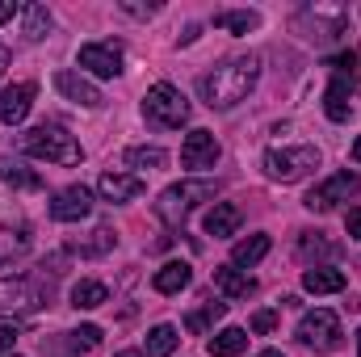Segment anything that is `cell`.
Masks as SVG:
<instances>
[{
	"label": "cell",
	"mask_w": 361,
	"mask_h": 357,
	"mask_svg": "<svg viewBox=\"0 0 361 357\" xmlns=\"http://www.w3.org/2000/svg\"><path fill=\"white\" fill-rule=\"evenodd\" d=\"M257 80H261V59L257 55H235V59L219 63L210 76H202L197 92L210 109H231L257 89Z\"/></svg>",
	"instance_id": "6da1fadb"
},
{
	"label": "cell",
	"mask_w": 361,
	"mask_h": 357,
	"mask_svg": "<svg viewBox=\"0 0 361 357\" xmlns=\"http://www.w3.org/2000/svg\"><path fill=\"white\" fill-rule=\"evenodd\" d=\"M17 147H21L25 156L51 160V164H80V160H85V147L76 143V135H68V131L55 126V122H42V126L25 131V135L17 139Z\"/></svg>",
	"instance_id": "7a4b0ae2"
},
{
	"label": "cell",
	"mask_w": 361,
	"mask_h": 357,
	"mask_svg": "<svg viewBox=\"0 0 361 357\" xmlns=\"http://www.w3.org/2000/svg\"><path fill=\"white\" fill-rule=\"evenodd\" d=\"M214 189H219L214 181H180V185H169V189L160 193V202H156V214H160L169 227H180L197 202L214 198Z\"/></svg>",
	"instance_id": "3957f363"
},
{
	"label": "cell",
	"mask_w": 361,
	"mask_h": 357,
	"mask_svg": "<svg viewBox=\"0 0 361 357\" xmlns=\"http://www.w3.org/2000/svg\"><path fill=\"white\" fill-rule=\"evenodd\" d=\"M143 114L152 126H164V131H177L189 122V101L180 97V89L173 85H152L143 97Z\"/></svg>",
	"instance_id": "277c9868"
},
{
	"label": "cell",
	"mask_w": 361,
	"mask_h": 357,
	"mask_svg": "<svg viewBox=\"0 0 361 357\" xmlns=\"http://www.w3.org/2000/svg\"><path fill=\"white\" fill-rule=\"evenodd\" d=\"M47 307V286L38 277H0V315H30Z\"/></svg>",
	"instance_id": "5b68a950"
},
{
	"label": "cell",
	"mask_w": 361,
	"mask_h": 357,
	"mask_svg": "<svg viewBox=\"0 0 361 357\" xmlns=\"http://www.w3.org/2000/svg\"><path fill=\"white\" fill-rule=\"evenodd\" d=\"M319 169V147H273L265 152V173L273 181H298Z\"/></svg>",
	"instance_id": "8992f818"
},
{
	"label": "cell",
	"mask_w": 361,
	"mask_h": 357,
	"mask_svg": "<svg viewBox=\"0 0 361 357\" xmlns=\"http://www.w3.org/2000/svg\"><path fill=\"white\" fill-rule=\"evenodd\" d=\"M298 341L302 345H311L315 353H332L336 345H341V320L332 315V311H307L302 320H298Z\"/></svg>",
	"instance_id": "52a82bcc"
},
{
	"label": "cell",
	"mask_w": 361,
	"mask_h": 357,
	"mask_svg": "<svg viewBox=\"0 0 361 357\" xmlns=\"http://www.w3.org/2000/svg\"><path fill=\"white\" fill-rule=\"evenodd\" d=\"M122 63H126V55H122V42H114V38H105V42H85V47H80V68L92 72V76H101V80L122 76Z\"/></svg>",
	"instance_id": "ba28073f"
},
{
	"label": "cell",
	"mask_w": 361,
	"mask_h": 357,
	"mask_svg": "<svg viewBox=\"0 0 361 357\" xmlns=\"http://www.w3.org/2000/svg\"><path fill=\"white\" fill-rule=\"evenodd\" d=\"M357 193H361L357 173H336V177H328L324 185H315V189L307 193V210H332L336 202H349V198H357Z\"/></svg>",
	"instance_id": "9c48e42d"
},
{
	"label": "cell",
	"mask_w": 361,
	"mask_h": 357,
	"mask_svg": "<svg viewBox=\"0 0 361 357\" xmlns=\"http://www.w3.org/2000/svg\"><path fill=\"white\" fill-rule=\"evenodd\" d=\"M89 214H92V189L89 185H68V189H59L55 202H51V219H55V223H80V219H89Z\"/></svg>",
	"instance_id": "30bf717a"
},
{
	"label": "cell",
	"mask_w": 361,
	"mask_h": 357,
	"mask_svg": "<svg viewBox=\"0 0 361 357\" xmlns=\"http://www.w3.org/2000/svg\"><path fill=\"white\" fill-rule=\"evenodd\" d=\"M219 160V139L210 131H189L180 143V164L185 169H214Z\"/></svg>",
	"instance_id": "8fae6325"
},
{
	"label": "cell",
	"mask_w": 361,
	"mask_h": 357,
	"mask_svg": "<svg viewBox=\"0 0 361 357\" xmlns=\"http://www.w3.org/2000/svg\"><path fill=\"white\" fill-rule=\"evenodd\" d=\"M34 85L25 80V85H8V89H0V122L4 126H21L25 122V114H30V105H34Z\"/></svg>",
	"instance_id": "7c38bea8"
},
{
	"label": "cell",
	"mask_w": 361,
	"mask_h": 357,
	"mask_svg": "<svg viewBox=\"0 0 361 357\" xmlns=\"http://www.w3.org/2000/svg\"><path fill=\"white\" fill-rule=\"evenodd\" d=\"M55 92L68 97V101H76V105H85V109H97V105L105 101L101 89H97L92 80H85L80 72H55Z\"/></svg>",
	"instance_id": "4fadbf2b"
},
{
	"label": "cell",
	"mask_w": 361,
	"mask_h": 357,
	"mask_svg": "<svg viewBox=\"0 0 361 357\" xmlns=\"http://www.w3.org/2000/svg\"><path fill=\"white\" fill-rule=\"evenodd\" d=\"M97 193H101L105 202H130V198L143 193V177H135V173H101Z\"/></svg>",
	"instance_id": "5bb4252c"
},
{
	"label": "cell",
	"mask_w": 361,
	"mask_h": 357,
	"mask_svg": "<svg viewBox=\"0 0 361 357\" xmlns=\"http://www.w3.org/2000/svg\"><path fill=\"white\" fill-rule=\"evenodd\" d=\"M240 223H244V214H240V206H235V202H214V206H210V214H206V236L227 240V236H235V231H240Z\"/></svg>",
	"instance_id": "9a60e30c"
},
{
	"label": "cell",
	"mask_w": 361,
	"mask_h": 357,
	"mask_svg": "<svg viewBox=\"0 0 361 357\" xmlns=\"http://www.w3.org/2000/svg\"><path fill=\"white\" fill-rule=\"evenodd\" d=\"M349 286V277L341 273V269H328V265H311L302 273V290H311V294H341Z\"/></svg>",
	"instance_id": "2e32d148"
},
{
	"label": "cell",
	"mask_w": 361,
	"mask_h": 357,
	"mask_svg": "<svg viewBox=\"0 0 361 357\" xmlns=\"http://www.w3.org/2000/svg\"><path fill=\"white\" fill-rule=\"evenodd\" d=\"M214 286H219L227 298H248V294L257 290V282H252L248 273H240L235 265H219L214 269Z\"/></svg>",
	"instance_id": "e0dca14e"
},
{
	"label": "cell",
	"mask_w": 361,
	"mask_h": 357,
	"mask_svg": "<svg viewBox=\"0 0 361 357\" xmlns=\"http://www.w3.org/2000/svg\"><path fill=\"white\" fill-rule=\"evenodd\" d=\"M189 282H193V269L185 265V261H169L164 269H156V277H152V286L160 294H180Z\"/></svg>",
	"instance_id": "ac0fdd59"
},
{
	"label": "cell",
	"mask_w": 361,
	"mask_h": 357,
	"mask_svg": "<svg viewBox=\"0 0 361 357\" xmlns=\"http://www.w3.org/2000/svg\"><path fill=\"white\" fill-rule=\"evenodd\" d=\"M51 13H47V4H21V34L30 38V42H42L47 34H51Z\"/></svg>",
	"instance_id": "d6986e66"
},
{
	"label": "cell",
	"mask_w": 361,
	"mask_h": 357,
	"mask_svg": "<svg viewBox=\"0 0 361 357\" xmlns=\"http://www.w3.org/2000/svg\"><path fill=\"white\" fill-rule=\"evenodd\" d=\"M105 303H109V286H105V282L85 277V282L72 286V307H76V311H92V307H105Z\"/></svg>",
	"instance_id": "ffe728a7"
},
{
	"label": "cell",
	"mask_w": 361,
	"mask_h": 357,
	"mask_svg": "<svg viewBox=\"0 0 361 357\" xmlns=\"http://www.w3.org/2000/svg\"><path fill=\"white\" fill-rule=\"evenodd\" d=\"M0 181L13 185V189H42V177L34 169H25L21 160H13V156H0Z\"/></svg>",
	"instance_id": "44dd1931"
},
{
	"label": "cell",
	"mask_w": 361,
	"mask_h": 357,
	"mask_svg": "<svg viewBox=\"0 0 361 357\" xmlns=\"http://www.w3.org/2000/svg\"><path fill=\"white\" fill-rule=\"evenodd\" d=\"M349 85L345 80H332L328 85V92H324V109H328V118L332 122H349L353 118V101H349Z\"/></svg>",
	"instance_id": "7402d4cb"
},
{
	"label": "cell",
	"mask_w": 361,
	"mask_h": 357,
	"mask_svg": "<svg viewBox=\"0 0 361 357\" xmlns=\"http://www.w3.org/2000/svg\"><path fill=\"white\" fill-rule=\"evenodd\" d=\"M269 257V236H248V240H240L235 248H231V265L235 269H252L257 261H265Z\"/></svg>",
	"instance_id": "603a6c76"
},
{
	"label": "cell",
	"mask_w": 361,
	"mask_h": 357,
	"mask_svg": "<svg viewBox=\"0 0 361 357\" xmlns=\"http://www.w3.org/2000/svg\"><path fill=\"white\" fill-rule=\"evenodd\" d=\"M214 25L231 30V34H252V30H261V13H252V8H227V13H214Z\"/></svg>",
	"instance_id": "cb8c5ba5"
},
{
	"label": "cell",
	"mask_w": 361,
	"mask_h": 357,
	"mask_svg": "<svg viewBox=\"0 0 361 357\" xmlns=\"http://www.w3.org/2000/svg\"><path fill=\"white\" fill-rule=\"evenodd\" d=\"M244 349H248V332H244V328H223V332L206 345L210 357H240Z\"/></svg>",
	"instance_id": "d4e9b609"
},
{
	"label": "cell",
	"mask_w": 361,
	"mask_h": 357,
	"mask_svg": "<svg viewBox=\"0 0 361 357\" xmlns=\"http://www.w3.org/2000/svg\"><path fill=\"white\" fill-rule=\"evenodd\" d=\"M114 244H118L114 227H92L89 240H72V253H80V257H101V253H109Z\"/></svg>",
	"instance_id": "484cf974"
},
{
	"label": "cell",
	"mask_w": 361,
	"mask_h": 357,
	"mask_svg": "<svg viewBox=\"0 0 361 357\" xmlns=\"http://www.w3.org/2000/svg\"><path fill=\"white\" fill-rule=\"evenodd\" d=\"M25 253H30V236L21 227H4L0 223V265H8V261H17Z\"/></svg>",
	"instance_id": "4316f807"
},
{
	"label": "cell",
	"mask_w": 361,
	"mask_h": 357,
	"mask_svg": "<svg viewBox=\"0 0 361 357\" xmlns=\"http://www.w3.org/2000/svg\"><path fill=\"white\" fill-rule=\"evenodd\" d=\"M180 345L177 328L173 324H156L152 332H147V357H173Z\"/></svg>",
	"instance_id": "83f0119b"
},
{
	"label": "cell",
	"mask_w": 361,
	"mask_h": 357,
	"mask_svg": "<svg viewBox=\"0 0 361 357\" xmlns=\"http://www.w3.org/2000/svg\"><path fill=\"white\" fill-rule=\"evenodd\" d=\"M122 160H126L130 169H147V173H152V169H164V164H169V152H164V147H126Z\"/></svg>",
	"instance_id": "f1b7e54d"
},
{
	"label": "cell",
	"mask_w": 361,
	"mask_h": 357,
	"mask_svg": "<svg viewBox=\"0 0 361 357\" xmlns=\"http://www.w3.org/2000/svg\"><path fill=\"white\" fill-rule=\"evenodd\" d=\"M227 315V303H202V311H193L189 320H185V328L189 332H206L214 320H223Z\"/></svg>",
	"instance_id": "f546056e"
},
{
	"label": "cell",
	"mask_w": 361,
	"mask_h": 357,
	"mask_svg": "<svg viewBox=\"0 0 361 357\" xmlns=\"http://www.w3.org/2000/svg\"><path fill=\"white\" fill-rule=\"evenodd\" d=\"M68 345H72L76 353H89V349H97V345H101V328H97V324H85V328H76Z\"/></svg>",
	"instance_id": "4dcf8cb0"
},
{
	"label": "cell",
	"mask_w": 361,
	"mask_h": 357,
	"mask_svg": "<svg viewBox=\"0 0 361 357\" xmlns=\"http://www.w3.org/2000/svg\"><path fill=\"white\" fill-rule=\"evenodd\" d=\"M336 248L328 244V240H319V231L315 236H302V257H332Z\"/></svg>",
	"instance_id": "1f68e13d"
},
{
	"label": "cell",
	"mask_w": 361,
	"mask_h": 357,
	"mask_svg": "<svg viewBox=\"0 0 361 357\" xmlns=\"http://www.w3.org/2000/svg\"><path fill=\"white\" fill-rule=\"evenodd\" d=\"M248 328H252V332H257V337H269L273 328H277V311H257V315H252V324H248Z\"/></svg>",
	"instance_id": "d6a6232c"
},
{
	"label": "cell",
	"mask_w": 361,
	"mask_h": 357,
	"mask_svg": "<svg viewBox=\"0 0 361 357\" xmlns=\"http://www.w3.org/2000/svg\"><path fill=\"white\" fill-rule=\"evenodd\" d=\"M328 68H332V72H336V76H345V72H349V76H353V68H357V55H353V51H349V55H336V59H332V63H328Z\"/></svg>",
	"instance_id": "836d02e7"
},
{
	"label": "cell",
	"mask_w": 361,
	"mask_h": 357,
	"mask_svg": "<svg viewBox=\"0 0 361 357\" xmlns=\"http://www.w3.org/2000/svg\"><path fill=\"white\" fill-rule=\"evenodd\" d=\"M13 345H17V328H0V357L13 353Z\"/></svg>",
	"instance_id": "e575fe53"
},
{
	"label": "cell",
	"mask_w": 361,
	"mask_h": 357,
	"mask_svg": "<svg viewBox=\"0 0 361 357\" xmlns=\"http://www.w3.org/2000/svg\"><path fill=\"white\" fill-rule=\"evenodd\" d=\"M345 227H349V240H361V210H349Z\"/></svg>",
	"instance_id": "d590c367"
},
{
	"label": "cell",
	"mask_w": 361,
	"mask_h": 357,
	"mask_svg": "<svg viewBox=\"0 0 361 357\" xmlns=\"http://www.w3.org/2000/svg\"><path fill=\"white\" fill-rule=\"evenodd\" d=\"M13 13H17V4H13V0H0V25H4Z\"/></svg>",
	"instance_id": "8d00e7d4"
},
{
	"label": "cell",
	"mask_w": 361,
	"mask_h": 357,
	"mask_svg": "<svg viewBox=\"0 0 361 357\" xmlns=\"http://www.w3.org/2000/svg\"><path fill=\"white\" fill-rule=\"evenodd\" d=\"M8 59H13V55H8V47H0V76H4V68H8Z\"/></svg>",
	"instance_id": "74e56055"
},
{
	"label": "cell",
	"mask_w": 361,
	"mask_h": 357,
	"mask_svg": "<svg viewBox=\"0 0 361 357\" xmlns=\"http://www.w3.org/2000/svg\"><path fill=\"white\" fill-rule=\"evenodd\" d=\"M118 357H147V353H139V349H122Z\"/></svg>",
	"instance_id": "f35d334b"
},
{
	"label": "cell",
	"mask_w": 361,
	"mask_h": 357,
	"mask_svg": "<svg viewBox=\"0 0 361 357\" xmlns=\"http://www.w3.org/2000/svg\"><path fill=\"white\" fill-rule=\"evenodd\" d=\"M353 160L361 164V135H357V143H353Z\"/></svg>",
	"instance_id": "ab89813d"
},
{
	"label": "cell",
	"mask_w": 361,
	"mask_h": 357,
	"mask_svg": "<svg viewBox=\"0 0 361 357\" xmlns=\"http://www.w3.org/2000/svg\"><path fill=\"white\" fill-rule=\"evenodd\" d=\"M257 357H286L281 349H265V353H257Z\"/></svg>",
	"instance_id": "60d3db41"
},
{
	"label": "cell",
	"mask_w": 361,
	"mask_h": 357,
	"mask_svg": "<svg viewBox=\"0 0 361 357\" xmlns=\"http://www.w3.org/2000/svg\"><path fill=\"white\" fill-rule=\"evenodd\" d=\"M357 357H361V328H357Z\"/></svg>",
	"instance_id": "b9f144b4"
}]
</instances>
